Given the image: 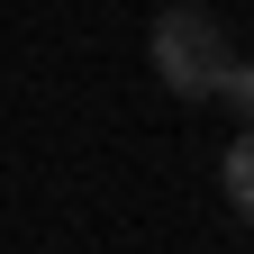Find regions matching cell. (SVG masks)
<instances>
[{"mask_svg": "<svg viewBox=\"0 0 254 254\" xmlns=\"http://www.w3.org/2000/svg\"><path fill=\"white\" fill-rule=\"evenodd\" d=\"M154 82L173 91V100H209L218 73H227V27H218V9H200V0H173V9H154Z\"/></svg>", "mask_w": 254, "mask_h": 254, "instance_id": "obj_1", "label": "cell"}, {"mask_svg": "<svg viewBox=\"0 0 254 254\" xmlns=\"http://www.w3.org/2000/svg\"><path fill=\"white\" fill-rule=\"evenodd\" d=\"M218 182H227V209L254 227V127H245V136H236L227 154H218Z\"/></svg>", "mask_w": 254, "mask_h": 254, "instance_id": "obj_2", "label": "cell"}, {"mask_svg": "<svg viewBox=\"0 0 254 254\" xmlns=\"http://www.w3.org/2000/svg\"><path fill=\"white\" fill-rule=\"evenodd\" d=\"M209 100H227V109H236V127H254V64H227Z\"/></svg>", "mask_w": 254, "mask_h": 254, "instance_id": "obj_3", "label": "cell"}]
</instances>
